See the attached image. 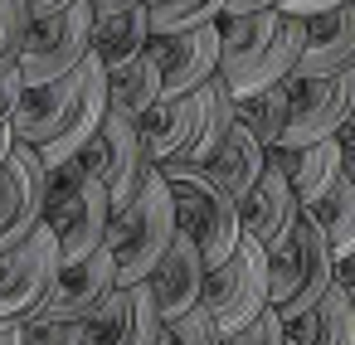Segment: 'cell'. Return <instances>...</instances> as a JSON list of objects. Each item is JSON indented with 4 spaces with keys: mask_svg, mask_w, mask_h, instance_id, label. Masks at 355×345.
I'll list each match as a JSON object with an SVG mask.
<instances>
[{
    "mask_svg": "<svg viewBox=\"0 0 355 345\" xmlns=\"http://www.w3.org/2000/svg\"><path fill=\"white\" fill-rule=\"evenodd\" d=\"M345 69H355V0L306 20V44H302V59H297V78L345 73Z\"/></svg>",
    "mask_w": 355,
    "mask_h": 345,
    "instance_id": "obj_19",
    "label": "cell"
},
{
    "mask_svg": "<svg viewBox=\"0 0 355 345\" xmlns=\"http://www.w3.org/2000/svg\"><path fill=\"white\" fill-rule=\"evenodd\" d=\"M350 117H355V69L311 73V78L292 73V107H287L282 146L302 151V146L331 141V136H340L350 127Z\"/></svg>",
    "mask_w": 355,
    "mask_h": 345,
    "instance_id": "obj_8",
    "label": "cell"
},
{
    "mask_svg": "<svg viewBox=\"0 0 355 345\" xmlns=\"http://www.w3.org/2000/svg\"><path fill=\"white\" fill-rule=\"evenodd\" d=\"M20 93H25V78H20V69H6V73H0V127H10Z\"/></svg>",
    "mask_w": 355,
    "mask_h": 345,
    "instance_id": "obj_32",
    "label": "cell"
},
{
    "mask_svg": "<svg viewBox=\"0 0 355 345\" xmlns=\"http://www.w3.org/2000/svg\"><path fill=\"white\" fill-rule=\"evenodd\" d=\"M93 6L88 0H73V6L44 15L30 25V39L20 49V78L25 83H49V78H64L73 69H83V59L93 54Z\"/></svg>",
    "mask_w": 355,
    "mask_h": 345,
    "instance_id": "obj_6",
    "label": "cell"
},
{
    "mask_svg": "<svg viewBox=\"0 0 355 345\" xmlns=\"http://www.w3.org/2000/svg\"><path fill=\"white\" fill-rule=\"evenodd\" d=\"M282 0H229L224 15H253V10H277Z\"/></svg>",
    "mask_w": 355,
    "mask_h": 345,
    "instance_id": "obj_35",
    "label": "cell"
},
{
    "mask_svg": "<svg viewBox=\"0 0 355 345\" xmlns=\"http://www.w3.org/2000/svg\"><path fill=\"white\" fill-rule=\"evenodd\" d=\"M336 282H340V287L350 292V301H355V248L340 258V272H336Z\"/></svg>",
    "mask_w": 355,
    "mask_h": 345,
    "instance_id": "obj_36",
    "label": "cell"
},
{
    "mask_svg": "<svg viewBox=\"0 0 355 345\" xmlns=\"http://www.w3.org/2000/svg\"><path fill=\"white\" fill-rule=\"evenodd\" d=\"M161 175L171 180V195H175V224H180V233H190V238L200 243L205 263L219 267L224 258H234V248L243 243L239 200H234L229 190H219L205 166L166 161Z\"/></svg>",
    "mask_w": 355,
    "mask_h": 345,
    "instance_id": "obj_4",
    "label": "cell"
},
{
    "mask_svg": "<svg viewBox=\"0 0 355 345\" xmlns=\"http://www.w3.org/2000/svg\"><path fill=\"white\" fill-rule=\"evenodd\" d=\"M103 136H107V170H103V185H107L112 214H117V209H127V204L141 195V185H146V175H151L156 166H151V156H146V146H141V127H137L132 117H122V112L107 107Z\"/></svg>",
    "mask_w": 355,
    "mask_h": 345,
    "instance_id": "obj_18",
    "label": "cell"
},
{
    "mask_svg": "<svg viewBox=\"0 0 355 345\" xmlns=\"http://www.w3.org/2000/svg\"><path fill=\"white\" fill-rule=\"evenodd\" d=\"M88 6H93V15H98V20H107V15H117V10L146 6V0H88Z\"/></svg>",
    "mask_w": 355,
    "mask_h": 345,
    "instance_id": "obj_34",
    "label": "cell"
},
{
    "mask_svg": "<svg viewBox=\"0 0 355 345\" xmlns=\"http://www.w3.org/2000/svg\"><path fill=\"white\" fill-rule=\"evenodd\" d=\"M64 6H73V0H30V15L44 20V15H54V10H64Z\"/></svg>",
    "mask_w": 355,
    "mask_h": 345,
    "instance_id": "obj_37",
    "label": "cell"
},
{
    "mask_svg": "<svg viewBox=\"0 0 355 345\" xmlns=\"http://www.w3.org/2000/svg\"><path fill=\"white\" fill-rule=\"evenodd\" d=\"M282 30V10H253V15H224L219 20V78L234 88L243 83L272 49Z\"/></svg>",
    "mask_w": 355,
    "mask_h": 345,
    "instance_id": "obj_17",
    "label": "cell"
},
{
    "mask_svg": "<svg viewBox=\"0 0 355 345\" xmlns=\"http://www.w3.org/2000/svg\"><path fill=\"white\" fill-rule=\"evenodd\" d=\"M345 170V151H340V136H331V141H316V146H302L297 151V166H292V190H297V200H302V209L306 204H316L326 190H331V180Z\"/></svg>",
    "mask_w": 355,
    "mask_h": 345,
    "instance_id": "obj_25",
    "label": "cell"
},
{
    "mask_svg": "<svg viewBox=\"0 0 355 345\" xmlns=\"http://www.w3.org/2000/svg\"><path fill=\"white\" fill-rule=\"evenodd\" d=\"M205 170H209V180H214L219 190H229L234 200H243V195L263 180V170H268V146H263L243 122H234V132L224 136V146L214 151V161H209Z\"/></svg>",
    "mask_w": 355,
    "mask_h": 345,
    "instance_id": "obj_20",
    "label": "cell"
},
{
    "mask_svg": "<svg viewBox=\"0 0 355 345\" xmlns=\"http://www.w3.org/2000/svg\"><path fill=\"white\" fill-rule=\"evenodd\" d=\"M205 107H209V93H190V98H161L137 127H141V146L151 156V166H166V161H180L195 141H200V127H205Z\"/></svg>",
    "mask_w": 355,
    "mask_h": 345,
    "instance_id": "obj_15",
    "label": "cell"
},
{
    "mask_svg": "<svg viewBox=\"0 0 355 345\" xmlns=\"http://www.w3.org/2000/svg\"><path fill=\"white\" fill-rule=\"evenodd\" d=\"M146 10H151L156 35H185L200 25H219L229 0H146Z\"/></svg>",
    "mask_w": 355,
    "mask_h": 345,
    "instance_id": "obj_27",
    "label": "cell"
},
{
    "mask_svg": "<svg viewBox=\"0 0 355 345\" xmlns=\"http://www.w3.org/2000/svg\"><path fill=\"white\" fill-rule=\"evenodd\" d=\"M287 107H292V78H287V83H272V88H263V93H253V98H234L239 122H243L263 146H282Z\"/></svg>",
    "mask_w": 355,
    "mask_h": 345,
    "instance_id": "obj_26",
    "label": "cell"
},
{
    "mask_svg": "<svg viewBox=\"0 0 355 345\" xmlns=\"http://www.w3.org/2000/svg\"><path fill=\"white\" fill-rule=\"evenodd\" d=\"M297 219H302V200H297L287 170H277V166H268L263 180L239 200V229H243V238H253L263 248H272Z\"/></svg>",
    "mask_w": 355,
    "mask_h": 345,
    "instance_id": "obj_16",
    "label": "cell"
},
{
    "mask_svg": "<svg viewBox=\"0 0 355 345\" xmlns=\"http://www.w3.org/2000/svg\"><path fill=\"white\" fill-rule=\"evenodd\" d=\"M205 272H209V263H205L200 243H195L190 233H175V243L166 248V258L156 263V272H151V282H146L166 326L180 321V316H190V311L200 306V297H205Z\"/></svg>",
    "mask_w": 355,
    "mask_h": 345,
    "instance_id": "obj_14",
    "label": "cell"
},
{
    "mask_svg": "<svg viewBox=\"0 0 355 345\" xmlns=\"http://www.w3.org/2000/svg\"><path fill=\"white\" fill-rule=\"evenodd\" d=\"M151 39H156L151 10H146V6H132V10H117V15H107V20L93 25V59L112 73V69L141 59V54L151 49Z\"/></svg>",
    "mask_w": 355,
    "mask_h": 345,
    "instance_id": "obj_21",
    "label": "cell"
},
{
    "mask_svg": "<svg viewBox=\"0 0 355 345\" xmlns=\"http://www.w3.org/2000/svg\"><path fill=\"white\" fill-rule=\"evenodd\" d=\"M88 64V59H83ZM83 93V69L64 73V78H49V83H25L20 103H15V117H10V132L15 141H30V146H49L69 132V117H73V103Z\"/></svg>",
    "mask_w": 355,
    "mask_h": 345,
    "instance_id": "obj_12",
    "label": "cell"
},
{
    "mask_svg": "<svg viewBox=\"0 0 355 345\" xmlns=\"http://www.w3.org/2000/svg\"><path fill=\"white\" fill-rule=\"evenodd\" d=\"M340 151H345V166H355V122L340 132Z\"/></svg>",
    "mask_w": 355,
    "mask_h": 345,
    "instance_id": "obj_38",
    "label": "cell"
},
{
    "mask_svg": "<svg viewBox=\"0 0 355 345\" xmlns=\"http://www.w3.org/2000/svg\"><path fill=\"white\" fill-rule=\"evenodd\" d=\"M180 224H175V195H171V180L161 175V166L146 175L141 195L112 214V229H107V248H112V263H117V287H141L151 282L156 263L166 258V248L175 243Z\"/></svg>",
    "mask_w": 355,
    "mask_h": 345,
    "instance_id": "obj_2",
    "label": "cell"
},
{
    "mask_svg": "<svg viewBox=\"0 0 355 345\" xmlns=\"http://www.w3.org/2000/svg\"><path fill=\"white\" fill-rule=\"evenodd\" d=\"M306 214H311V224L331 238L336 258H345V253L355 248V166H345V170L331 180V190H326L316 204H306Z\"/></svg>",
    "mask_w": 355,
    "mask_h": 345,
    "instance_id": "obj_24",
    "label": "cell"
},
{
    "mask_svg": "<svg viewBox=\"0 0 355 345\" xmlns=\"http://www.w3.org/2000/svg\"><path fill=\"white\" fill-rule=\"evenodd\" d=\"M0 345H20V326H0Z\"/></svg>",
    "mask_w": 355,
    "mask_h": 345,
    "instance_id": "obj_40",
    "label": "cell"
},
{
    "mask_svg": "<svg viewBox=\"0 0 355 345\" xmlns=\"http://www.w3.org/2000/svg\"><path fill=\"white\" fill-rule=\"evenodd\" d=\"M350 122H355V117H350Z\"/></svg>",
    "mask_w": 355,
    "mask_h": 345,
    "instance_id": "obj_42",
    "label": "cell"
},
{
    "mask_svg": "<svg viewBox=\"0 0 355 345\" xmlns=\"http://www.w3.org/2000/svg\"><path fill=\"white\" fill-rule=\"evenodd\" d=\"M59 267H64V248H59L49 224H40L25 243L0 253V326L30 321L44 306Z\"/></svg>",
    "mask_w": 355,
    "mask_h": 345,
    "instance_id": "obj_7",
    "label": "cell"
},
{
    "mask_svg": "<svg viewBox=\"0 0 355 345\" xmlns=\"http://www.w3.org/2000/svg\"><path fill=\"white\" fill-rule=\"evenodd\" d=\"M200 306L209 311L219 340L234 335V330H243V326H253V321L272 306V301H268V248L253 243V238H243V243L234 248V258H224L219 267L205 272V297H200Z\"/></svg>",
    "mask_w": 355,
    "mask_h": 345,
    "instance_id": "obj_5",
    "label": "cell"
},
{
    "mask_svg": "<svg viewBox=\"0 0 355 345\" xmlns=\"http://www.w3.org/2000/svg\"><path fill=\"white\" fill-rule=\"evenodd\" d=\"M336 6H345V0H282V15H297V20H311V15H326V10H336Z\"/></svg>",
    "mask_w": 355,
    "mask_h": 345,
    "instance_id": "obj_33",
    "label": "cell"
},
{
    "mask_svg": "<svg viewBox=\"0 0 355 345\" xmlns=\"http://www.w3.org/2000/svg\"><path fill=\"white\" fill-rule=\"evenodd\" d=\"M161 69V93L166 98H190L209 78H219V25H200L185 35H156L146 49Z\"/></svg>",
    "mask_w": 355,
    "mask_h": 345,
    "instance_id": "obj_10",
    "label": "cell"
},
{
    "mask_svg": "<svg viewBox=\"0 0 355 345\" xmlns=\"http://www.w3.org/2000/svg\"><path fill=\"white\" fill-rule=\"evenodd\" d=\"M107 98H112V112L141 122V117L166 98V93H161V69H156V59L141 54V59L112 69V73H107Z\"/></svg>",
    "mask_w": 355,
    "mask_h": 345,
    "instance_id": "obj_23",
    "label": "cell"
},
{
    "mask_svg": "<svg viewBox=\"0 0 355 345\" xmlns=\"http://www.w3.org/2000/svg\"><path fill=\"white\" fill-rule=\"evenodd\" d=\"M30 25H35L30 0H0V73L20 64V49L30 39Z\"/></svg>",
    "mask_w": 355,
    "mask_h": 345,
    "instance_id": "obj_28",
    "label": "cell"
},
{
    "mask_svg": "<svg viewBox=\"0 0 355 345\" xmlns=\"http://www.w3.org/2000/svg\"><path fill=\"white\" fill-rule=\"evenodd\" d=\"M219 345H287V321L268 306L253 326H243V330H234V335H224Z\"/></svg>",
    "mask_w": 355,
    "mask_h": 345,
    "instance_id": "obj_31",
    "label": "cell"
},
{
    "mask_svg": "<svg viewBox=\"0 0 355 345\" xmlns=\"http://www.w3.org/2000/svg\"><path fill=\"white\" fill-rule=\"evenodd\" d=\"M166 330L151 287H112L103 306L83 321V345H156Z\"/></svg>",
    "mask_w": 355,
    "mask_h": 345,
    "instance_id": "obj_11",
    "label": "cell"
},
{
    "mask_svg": "<svg viewBox=\"0 0 355 345\" xmlns=\"http://www.w3.org/2000/svg\"><path fill=\"white\" fill-rule=\"evenodd\" d=\"M156 345H219V330H214L209 311H205V306H195L190 316L171 321V326L161 330V340H156Z\"/></svg>",
    "mask_w": 355,
    "mask_h": 345,
    "instance_id": "obj_30",
    "label": "cell"
},
{
    "mask_svg": "<svg viewBox=\"0 0 355 345\" xmlns=\"http://www.w3.org/2000/svg\"><path fill=\"white\" fill-rule=\"evenodd\" d=\"M287 340H297V345H355V301H350V292L336 282L306 316L287 321Z\"/></svg>",
    "mask_w": 355,
    "mask_h": 345,
    "instance_id": "obj_22",
    "label": "cell"
},
{
    "mask_svg": "<svg viewBox=\"0 0 355 345\" xmlns=\"http://www.w3.org/2000/svg\"><path fill=\"white\" fill-rule=\"evenodd\" d=\"M44 224L54 229L64 263L93 253L107 243L112 229V195L98 175L83 170V161L49 166V190H44Z\"/></svg>",
    "mask_w": 355,
    "mask_h": 345,
    "instance_id": "obj_3",
    "label": "cell"
},
{
    "mask_svg": "<svg viewBox=\"0 0 355 345\" xmlns=\"http://www.w3.org/2000/svg\"><path fill=\"white\" fill-rule=\"evenodd\" d=\"M20 345H83V321L30 316V321H20Z\"/></svg>",
    "mask_w": 355,
    "mask_h": 345,
    "instance_id": "obj_29",
    "label": "cell"
},
{
    "mask_svg": "<svg viewBox=\"0 0 355 345\" xmlns=\"http://www.w3.org/2000/svg\"><path fill=\"white\" fill-rule=\"evenodd\" d=\"M336 272H340V258H336L331 238L302 209V219L268 248V301H272V311L282 321L306 316L336 287Z\"/></svg>",
    "mask_w": 355,
    "mask_h": 345,
    "instance_id": "obj_1",
    "label": "cell"
},
{
    "mask_svg": "<svg viewBox=\"0 0 355 345\" xmlns=\"http://www.w3.org/2000/svg\"><path fill=\"white\" fill-rule=\"evenodd\" d=\"M44 190H49V166L40 146L15 141L6 166H0V253L25 243L44 224Z\"/></svg>",
    "mask_w": 355,
    "mask_h": 345,
    "instance_id": "obj_9",
    "label": "cell"
},
{
    "mask_svg": "<svg viewBox=\"0 0 355 345\" xmlns=\"http://www.w3.org/2000/svg\"><path fill=\"white\" fill-rule=\"evenodd\" d=\"M112 287H117V263H112V248L103 243V248H93V253H83V258H73V263L59 267V277H54L44 306H40L35 316L88 321V316L103 306V297H107Z\"/></svg>",
    "mask_w": 355,
    "mask_h": 345,
    "instance_id": "obj_13",
    "label": "cell"
},
{
    "mask_svg": "<svg viewBox=\"0 0 355 345\" xmlns=\"http://www.w3.org/2000/svg\"><path fill=\"white\" fill-rule=\"evenodd\" d=\"M10 146H15V132H10V127H0V166H6V156H10Z\"/></svg>",
    "mask_w": 355,
    "mask_h": 345,
    "instance_id": "obj_39",
    "label": "cell"
},
{
    "mask_svg": "<svg viewBox=\"0 0 355 345\" xmlns=\"http://www.w3.org/2000/svg\"><path fill=\"white\" fill-rule=\"evenodd\" d=\"M287 345H297V340H287Z\"/></svg>",
    "mask_w": 355,
    "mask_h": 345,
    "instance_id": "obj_41",
    "label": "cell"
}]
</instances>
